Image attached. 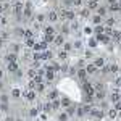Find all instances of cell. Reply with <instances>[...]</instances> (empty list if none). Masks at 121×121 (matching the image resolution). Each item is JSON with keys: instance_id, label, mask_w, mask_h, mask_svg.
Wrapping results in <instances>:
<instances>
[{"instance_id": "36", "label": "cell", "mask_w": 121, "mask_h": 121, "mask_svg": "<svg viewBox=\"0 0 121 121\" xmlns=\"http://www.w3.org/2000/svg\"><path fill=\"white\" fill-rule=\"evenodd\" d=\"M116 42H121V31H113V36H112Z\"/></svg>"}, {"instance_id": "18", "label": "cell", "mask_w": 121, "mask_h": 121, "mask_svg": "<svg viewBox=\"0 0 121 121\" xmlns=\"http://www.w3.org/2000/svg\"><path fill=\"white\" fill-rule=\"evenodd\" d=\"M13 36H15V37H24V29H23V28H19V26H18V28H15V29H13Z\"/></svg>"}, {"instance_id": "20", "label": "cell", "mask_w": 121, "mask_h": 121, "mask_svg": "<svg viewBox=\"0 0 121 121\" xmlns=\"http://www.w3.org/2000/svg\"><path fill=\"white\" fill-rule=\"evenodd\" d=\"M10 52L18 55L19 52H21V45H19V44H16V42H15V44H11V45H10Z\"/></svg>"}, {"instance_id": "19", "label": "cell", "mask_w": 121, "mask_h": 121, "mask_svg": "<svg viewBox=\"0 0 121 121\" xmlns=\"http://www.w3.org/2000/svg\"><path fill=\"white\" fill-rule=\"evenodd\" d=\"M42 31H44V34H50V36H55V34H56V31H55L53 26H44Z\"/></svg>"}, {"instance_id": "43", "label": "cell", "mask_w": 121, "mask_h": 121, "mask_svg": "<svg viewBox=\"0 0 121 121\" xmlns=\"http://www.w3.org/2000/svg\"><path fill=\"white\" fill-rule=\"evenodd\" d=\"M60 105H61V103H60V100H58V99H55V100H52V108H53V110H56V108H58Z\"/></svg>"}, {"instance_id": "46", "label": "cell", "mask_w": 121, "mask_h": 121, "mask_svg": "<svg viewBox=\"0 0 121 121\" xmlns=\"http://www.w3.org/2000/svg\"><path fill=\"white\" fill-rule=\"evenodd\" d=\"M37 113H39L37 108H31V110H29V115H31V116H37Z\"/></svg>"}, {"instance_id": "41", "label": "cell", "mask_w": 121, "mask_h": 121, "mask_svg": "<svg viewBox=\"0 0 121 121\" xmlns=\"http://www.w3.org/2000/svg\"><path fill=\"white\" fill-rule=\"evenodd\" d=\"M36 91H37V92H44V91H45V84L44 82L37 84V86H36Z\"/></svg>"}, {"instance_id": "31", "label": "cell", "mask_w": 121, "mask_h": 121, "mask_svg": "<svg viewBox=\"0 0 121 121\" xmlns=\"http://www.w3.org/2000/svg\"><path fill=\"white\" fill-rule=\"evenodd\" d=\"M97 45H99V42H97V39H94V37H91L89 39V48H97Z\"/></svg>"}, {"instance_id": "17", "label": "cell", "mask_w": 121, "mask_h": 121, "mask_svg": "<svg viewBox=\"0 0 121 121\" xmlns=\"http://www.w3.org/2000/svg\"><path fill=\"white\" fill-rule=\"evenodd\" d=\"M110 100H112L113 103H115V102H120V100H121V95H120V92H118V89H115V91H113V94L110 95Z\"/></svg>"}, {"instance_id": "16", "label": "cell", "mask_w": 121, "mask_h": 121, "mask_svg": "<svg viewBox=\"0 0 121 121\" xmlns=\"http://www.w3.org/2000/svg\"><path fill=\"white\" fill-rule=\"evenodd\" d=\"M7 69H8L10 73H15L16 69H19L18 61H13V63H7Z\"/></svg>"}, {"instance_id": "61", "label": "cell", "mask_w": 121, "mask_h": 121, "mask_svg": "<svg viewBox=\"0 0 121 121\" xmlns=\"http://www.w3.org/2000/svg\"><path fill=\"white\" fill-rule=\"evenodd\" d=\"M2 2H3V0H0V3H2Z\"/></svg>"}, {"instance_id": "34", "label": "cell", "mask_w": 121, "mask_h": 121, "mask_svg": "<svg viewBox=\"0 0 121 121\" xmlns=\"http://www.w3.org/2000/svg\"><path fill=\"white\" fill-rule=\"evenodd\" d=\"M82 3H84V0H73V2H71V7H73V8H81Z\"/></svg>"}, {"instance_id": "12", "label": "cell", "mask_w": 121, "mask_h": 121, "mask_svg": "<svg viewBox=\"0 0 121 121\" xmlns=\"http://www.w3.org/2000/svg\"><path fill=\"white\" fill-rule=\"evenodd\" d=\"M103 23H105V26L113 28V26H115V23H116V18H115V16H107V18L103 19Z\"/></svg>"}, {"instance_id": "26", "label": "cell", "mask_w": 121, "mask_h": 121, "mask_svg": "<svg viewBox=\"0 0 121 121\" xmlns=\"http://www.w3.org/2000/svg\"><path fill=\"white\" fill-rule=\"evenodd\" d=\"M32 60H34V61H42V63H44V60H42V52H34V53H32Z\"/></svg>"}, {"instance_id": "21", "label": "cell", "mask_w": 121, "mask_h": 121, "mask_svg": "<svg viewBox=\"0 0 121 121\" xmlns=\"http://www.w3.org/2000/svg\"><path fill=\"white\" fill-rule=\"evenodd\" d=\"M52 58H53V53H52L48 48L42 52V60H44V61H45V60H52Z\"/></svg>"}, {"instance_id": "13", "label": "cell", "mask_w": 121, "mask_h": 121, "mask_svg": "<svg viewBox=\"0 0 121 121\" xmlns=\"http://www.w3.org/2000/svg\"><path fill=\"white\" fill-rule=\"evenodd\" d=\"M108 11H112V13H118V11H121V3L116 2V3H113V5H108Z\"/></svg>"}, {"instance_id": "28", "label": "cell", "mask_w": 121, "mask_h": 121, "mask_svg": "<svg viewBox=\"0 0 121 121\" xmlns=\"http://www.w3.org/2000/svg\"><path fill=\"white\" fill-rule=\"evenodd\" d=\"M110 73H113V74H118V73H120V66L116 65V63H112V65H110Z\"/></svg>"}, {"instance_id": "37", "label": "cell", "mask_w": 121, "mask_h": 121, "mask_svg": "<svg viewBox=\"0 0 121 121\" xmlns=\"http://www.w3.org/2000/svg\"><path fill=\"white\" fill-rule=\"evenodd\" d=\"M36 86H37V84L34 82V79H29V82H28V91H34V89H36Z\"/></svg>"}, {"instance_id": "53", "label": "cell", "mask_w": 121, "mask_h": 121, "mask_svg": "<svg viewBox=\"0 0 121 121\" xmlns=\"http://www.w3.org/2000/svg\"><path fill=\"white\" fill-rule=\"evenodd\" d=\"M118 0H107V5H113V3H116Z\"/></svg>"}, {"instance_id": "1", "label": "cell", "mask_w": 121, "mask_h": 121, "mask_svg": "<svg viewBox=\"0 0 121 121\" xmlns=\"http://www.w3.org/2000/svg\"><path fill=\"white\" fill-rule=\"evenodd\" d=\"M47 21H48V23H52V24H55L56 21H58V10H50V11H48V13H47Z\"/></svg>"}, {"instance_id": "24", "label": "cell", "mask_w": 121, "mask_h": 121, "mask_svg": "<svg viewBox=\"0 0 121 121\" xmlns=\"http://www.w3.org/2000/svg\"><path fill=\"white\" fill-rule=\"evenodd\" d=\"M24 97L28 99L29 102H32V100L36 99V92H34V91H28V92H24Z\"/></svg>"}, {"instance_id": "45", "label": "cell", "mask_w": 121, "mask_h": 121, "mask_svg": "<svg viewBox=\"0 0 121 121\" xmlns=\"http://www.w3.org/2000/svg\"><path fill=\"white\" fill-rule=\"evenodd\" d=\"M100 71H102V74H108L110 73V65H105L103 68H100Z\"/></svg>"}, {"instance_id": "10", "label": "cell", "mask_w": 121, "mask_h": 121, "mask_svg": "<svg viewBox=\"0 0 121 121\" xmlns=\"http://www.w3.org/2000/svg\"><path fill=\"white\" fill-rule=\"evenodd\" d=\"M53 44L58 47H61L65 44V36L63 34H55V39H53Z\"/></svg>"}, {"instance_id": "40", "label": "cell", "mask_w": 121, "mask_h": 121, "mask_svg": "<svg viewBox=\"0 0 121 121\" xmlns=\"http://www.w3.org/2000/svg\"><path fill=\"white\" fill-rule=\"evenodd\" d=\"M76 68H86V60H84V58L78 60V63H76Z\"/></svg>"}, {"instance_id": "9", "label": "cell", "mask_w": 121, "mask_h": 121, "mask_svg": "<svg viewBox=\"0 0 121 121\" xmlns=\"http://www.w3.org/2000/svg\"><path fill=\"white\" fill-rule=\"evenodd\" d=\"M66 21H68V23L76 21V11L73 8H68V11H66Z\"/></svg>"}, {"instance_id": "58", "label": "cell", "mask_w": 121, "mask_h": 121, "mask_svg": "<svg viewBox=\"0 0 121 121\" xmlns=\"http://www.w3.org/2000/svg\"><path fill=\"white\" fill-rule=\"evenodd\" d=\"M94 2H99V3H100V0H94Z\"/></svg>"}, {"instance_id": "39", "label": "cell", "mask_w": 121, "mask_h": 121, "mask_svg": "<svg viewBox=\"0 0 121 121\" xmlns=\"http://www.w3.org/2000/svg\"><path fill=\"white\" fill-rule=\"evenodd\" d=\"M19 95H21V91H19V89H13V91H11V97H13V99H18Z\"/></svg>"}, {"instance_id": "59", "label": "cell", "mask_w": 121, "mask_h": 121, "mask_svg": "<svg viewBox=\"0 0 121 121\" xmlns=\"http://www.w3.org/2000/svg\"><path fill=\"white\" fill-rule=\"evenodd\" d=\"M2 16H3V15H2V13H0V19H2Z\"/></svg>"}, {"instance_id": "8", "label": "cell", "mask_w": 121, "mask_h": 121, "mask_svg": "<svg viewBox=\"0 0 121 121\" xmlns=\"http://www.w3.org/2000/svg\"><path fill=\"white\" fill-rule=\"evenodd\" d=\"M3 60H5L7 63H13V61H18V55H16V53H11V52H10V53H7V55L3 56Z\"/></svg>"}, {"instance_id": "7", "label": "cell", "mask_w": 121, "mask_h": 121, "mask_svg": "<svg viewBox=\"0 0 121 121\" xmlns=\"http://www.w3.org/2000/svg\"><path fill=\"white\" fill-rule=\"evenodd\" d=\"M103 19H105V18H102V16H100V15H97V13L91 16V21H92V24H94V26H99V24H102V23H103Z\"/></svg>"}, {"instance_id": "49", "label": "cell", "mask_w": 121, "mask_h": 121, "mask_svg": "<svg viewBox=\"0 0 121 121\" xmlns=\"http://www.w3.org/2000/svg\"><path fill=\"white\" fill-rule=\"evenodd\" d=\"M115 110L116 112H121V100L120 102H115Z\"/></svg>"}, {"instance_id": "52", "label": "cell", "mask_w": 121, "mask_h": 121, "mask_svg": "<svg viewBox=\"0 0 121 121\" xmlns=\"http://www.w3.org/2000/svg\"><path fill=\"white\" fill-rule=\"evenodd\" d=\"M84 32H86V34H92L94 31H92L91 28H86V29H84Z\"/></svg>"}, {"instance_id": "33", "label": "cell", "mask_w": 121, "mask_h": 121, "mask_svg": "<svg viewBox=\"0 0 121 121\" xmlns=\"http://www.w3.org/2000/svg\"><path fill=\"white\" fill-rule=\"evenodd\" d=\"M29 37H34V29H24V39H29Z\"/></svg>"}, {"instance_id": "29", "label": "cell", "mask_w": 121, "mask_h": 121, "mask_svg": "<svg viewBox=\"0 0 121 121\" xmlns=\"http://www.w3.org/2000/svg\"><path fill=\"white\" fill-rule=\"evenodd\" d=\"M61 48H63L65 52H68V53H69V52L73 50V44H71V42H65V44L61 45Z\"/></svg>"}, {"instance_id": "48", "label": "cell", "mask_w": 121, "mask_h": 121, "mask_svg": "<svg viewBox=\"0 0 121 121\" xmlns=\"http://www.w3.org/2000/svg\"><path fill=\"white\" fill-rule=\"evenodd\" d=\"M86 58H94V53H92V50L89 48V50H86Z\"/></svg>"}, {"instance_id": "38", "label": "cell", "mask_w": 121, "mask_h": 121, "mask_svg": "<svg viewBox=\"0 0 121 121\" xmlns=\"http://www.w3.org/2000/svg\"><path fill=\"white\" fill-rule=\"evenodd\" d=\"M73 48H76V50H81V48H82V42H81V40H76V42H73Z\"/></svg>"}, {"instance_id": "57", "label": "cell", "mask_w": 121, "mask_h": 121, "mask_svg": "<svg viewBox=\"0 0 121 121\" xmlns=\"http://www.w3.org/2000/svg\"><path fill=\"white\" fill-rule=\"evenodd\" d=\"M118 116H120V120H121V112H118Z\"/></svg>"}, {"instance_id": "4", "label": "cell", "mask_w": 121, "mask_h": 121, "mask_svg": "<svg viewBox=\"0 0 121 121\" xmlns=\"http://www.w3.org/2000/svg\"><path fill=\"white\" fill-rule=\"evenodd\" d=\"M84 69H86V73H87L89 76L97 74V73H99V68L94 65V63H89V65H86V68H84Z\"/></svg>"}, {"instance_id": "25", "label": "cell", "mask_w": 121, "mask_h": 121, "mask_svg": "<svg viewBox=\"0 0 121 121\" xmlns=\"http://www.w3.org/2000/svg\"><path fill=\"white\" fill-rule=\"evenodd\" d=\"M58 58H60L61 61H68V52H65V50H60V52H58Z\"/></svg>"}, {"instance_id": "15", "label": "cell", "mask_w": 121, "mask_h": 121, "mask_svg": "<svg viewBox=\"0 0 121 121\" xmlns=\"http://www.w3.org/2000/svg\"><path fill=\"white\" fill-rule=\"evenodd\" d=\"M60 34H63V36L69 34V23H68V21H65V23L61 24V28H60Z\"/></svg>"}, {"instance_id": "3", "label": "cell", "mask_w": 121, "mask_h": 121, "mask_svg": "<svg viewBox=\"0 0 121 121\" xmlns=\"http://www.w3.org/2000/svg\"><path fill=\"white\" fill-rule=\"evenodd\" d=\"M95 13L100 15L102 18H107V15H108V5H99V8L95 10Z\"/></svg>"}, {"instance_id": "32", "label": "cell", "mask_w": 121, "mask_h": 121, "mask_svg": "<svg viewBox=\"0 0 121 121\" xmlns=\"http://www.w3.org/2000/svg\"><path fill=\"white\" fill-rule=\"evenodd\" d=\"M36 74H37V69H34V68H29L28 69V78L29 79H34Z\"/></svg>"}, {"instance_id": "35", "label": "cell", "mask_w": 121, "mask_h": 121, "mask_svg": "<svg viewBox=\"0 0 121 121\" xmlns=\"http://www.w3.org/2000/svg\"><path fill=\"white\" fill-rule=\"evenodd\" d=\"M45 19H47V18H45V15L42 13V15H37V16H36V23H39V24L42 26V23H44Z\"/></svg>"}, {"instance_id": "30", "label": "cell", "mask_w": 121, "mask_h": 121, "mask_svg": "<svg viewBox=\"0 0 121 121\" xmlns=\"http://www.w3.org/2000/svg\"><path fill=\"white\" fill-rule=\"evenodd\" d=\"M107 115H108V118H110V120H115V118H116V116H118V112H116V110H115V108H110V110H108V113H107Z\"/></svg>"}, {"instance_id": "54", "label": "cell", "mask_w": 121, "mask_h": 121, "mask_svg": "<svg viewBox=\"0 0 121 121\" xmlns=\"http://www.w3.org/2000/svg\"><path fill=\"white\" fill-rule=\"evenodd\" d=\"M3 44H5V40H3V39L0 37V48H2V47H3Z\"/></svg>"}, {"instance_id": "23", "label": "cell", "mask_w": 121, "mask_h": 121, "mask_svg": "<svg viewBox=\"0 0 121 121\" xmlns=\"http://www.w3.org/2000/svg\"><path fill=\"white\" fill-rule=\"evenodd\" d=\"M94 34H103L105 32V26L103 24H99V26H94Z\"/></svg>"}, {"instance_id": "42", "label": "cell", "mask_w": 121, "mask_h": 121, "mask_svg": "<svg viewBox=\"0 0 121 121\" xmlns=\"http://www.w3.org/2000/svg\"><path fill=\"white\" fill-rule=\"evenodd\" d=\"M56 97H58V92L56 91H52V92L48 94V100H55Z\"/></svg>"}, {"instance_id": "55", "label": "cell", "mask_w": 121, "mask_h": 121, "mask_svg": "<svg viewBox=\"0 0 121 121\" xmlns=\"http://www.w3.org/2000/svg\"><path fill=\"white\" fill-rule=\"evenodd\" d=\"M3 76H5V73H3V69H0V79H2Z\"/></svg>"}, {"instance_id": "60", "label": "cell", "mask_w": 121, "mask_h": 121, "mask_svg": "<svg viewBox=\"0 0 121 121\" xmlns=\"http://www.w3.org/2000/svg\"><path fill=\"white\" fill-rule=\"evenodd\" d=\"M0 31H2V24H0Z\"/></svg>"}, {"instance_id": "62", "label": "cell", "mask_w": 121, "mask_h": 121, "mask_svg": "<svg viewBox=\"0 0 121 121\" xmlns=\"http://www.w3.org/2000/svg\"><path fill=\"white\" fill-rule=\"evenodd\" d=\"M16 121H21V120H16Z\"/></svg>"}, {"instance_id": "56", "label": "cell", "mask_w": 121, "mask_h": 121, "mask_svg": "<svg viewBox=\"0 0 121 121\" xmlns=\"http://www.w3.org/2000/svg\"><path fill=\"white\" fill-rule=\"evenodd\" d=\"M118 48H120V50H121V42H118Z\"/></svg>"}, {"instance_id": "2", "label": "cell", "mask_w": 121, "mask_h": 121, "mask_svg": "<svg viewBox=\"0 0 121 121\" xmlns=\"http://www.w3.org/2000/svg\"><path fill=\"white\" fill-rule=\"evenodd\" d=\"M47 48H48V44H47V42H44V40L36 42V44L32 45V50H34V52H44V50H47Z\"/></svg>"}, {"instance_id": "51", "label": "cell", "mask_w": 121, "mask_h": 121, "mask_svg": "<svg viewBox=\"0 0 121 121\" xmlns=\"http://www.w3.org/2000/svg\"><path fill=\"white\" fill-rule=\"evenodd\" d=\"M115 84H116L118 87H121V76H118V78L115 79Z\"/></svg>"}, {"instance_id": "47", "label": "cell", "mask_w": 121, "mask_h": 121, "mask_svg": "<svg viewBox=\"0 0 121 121\" xmlns=\"http://www.w3.org/2000/svg\"><path fill=\"white\" fill-rule=\"evenodd\" d=\"M60 121H68V113H61V115H60Z\"/></svg>"}, {"instance_id": "5", "label": "cell", "mask_w": 121, "mask_h": 121, "mask_svg": "<svg viewBox=\"0 0 121 121\" xmlns=\"http://www.w3.org/2000/svg\"><path fill=\"white\" fill-rule=\"evenodd\" d=\"M94 65L97 66V68H99V69H100V68H103V66L107 65V63H105V58H103V56H95V58H94V61H92Z\"/></svg>"}, {"instance_id": "11", "label": "cell", "mask_w": 121, "mask_h": 121, "mask_svg": "<svg viewBox=\"0 0 121 121\" xmlns=\"http://www.w3.org/2000/svg\"><path fill=\"white\" fill-rule=\"evenodd\" d=\"M81 18H91V10L89 8H81V10H78L76 11Z\"/></svg>"}, {"instance_id": "6", "label": "cell", "mask_w": 121, "mask_h": 121, "mask_svg": "<svg viewBox=\"0 0 121 121\" xmlns=\"http://www.w3.org/2000/svg\"><path fill=\"white\" fill-rule=\"evenodd\" d=\"M95 39H97V42H103L107 45V44H110V39L112 37H108L107 34H95Z\"/></svg>"}, {"instance_id": "14", "label": "cell", "mask_w": 121, "mask_h": 121, "mask_svg": "<svg viewBox=\"0 0 121 121\" xmlns=\"http://www.w3.org/2000/svg\"><path fill=\"white\" fill-rule=\"evenodd\" d=\"M99 5H100L99 2H94V0H87V7H86V8H89L91 11H95V10L99 8Z\"/></svg>"}, {"instance_id": "22", "label": "cell", "mask_w": 121, "mask_h": 121, "mask_svg": "<svg viewBox=\"0 0 121 121\" xmlns=\"http://www.w3.org/2000/svg\"><path fill=\"white\" fill-rule=\"evenodd\" d=\"M76 74H78V78H79V79H82V81H86V76H87V73H86V69H84V68H78Z\"/></svg>"}, {"instance_id": "50", "label": "cell", "mask_w": 121, "mask_h": 121, "mask_svg": "<svg viewBox=\"0 0 121 121\" xmlns=\"http://www.w3.org/2000/svg\"><path fill=\"white\" fill-rule=\"evenodd\" d=\"M0 100H2V103H8V95H2Z\"/></svg>"}, {"instance_id": "27", "label": "cell", "mask_w": 121, "mask_h": 121, "mask_svg": "<svg viewBox=\"0 0 121 121\" xmlns=\"http://www.w3.org/2000/svg\"><path fill=\"white\" fill-rule=\"evenodd\" d=\"M36 44V40H34V37H29L24 40V45H26V48H32V45Z\"/></svg>"}, {"instance_id": "44", "label": "cell", "mask_w": 121, "mask_h": 121, "mask_svg": "<svg viewBox=\"0 0 121 121\" xmlns=\"http://www.w3.org/2000/svg\"><path fill=\"white\" fill-rule=\"evenodd\" d=\"M61 105H63V107H65V108H68V107H69V105H71V102H69V99H61Z\"/></svg>"}]
</instances>
